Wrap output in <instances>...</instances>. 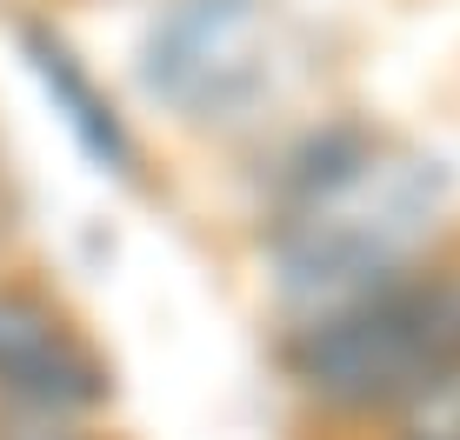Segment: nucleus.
Instances as JSON below:
<instances>
[{
  "instance_id": "nucleus-4",
  "label": "nucleus",
  "mask_w": 460,
  "mask_h": 440,
  "mask_svg": "<svg viewBox=\"0 0 460 440\" xmlns=\"http://www.w3.org/2000/svg\"><path fill=\"white\" fill-rule=\"evenodd\" d=\"M0 400L40 420H74L107 400V374L93 348L54 307L13 287H0Z\"/></svg>"
},
{
  "instance_id": "nucleus-6",
  "label": "nucleus",
  "mask_w": 460,
  "mask_h": 440,
  "mask_svg": "<svg viewBox=\"0 0 460 440\" xmlns=\"http://www.w3.org/2000/svg\"><path fill=\"white\" fill-rule=\"evenodd\" d=\"M401 440H460V420H414Z\"/></svg>"
},
{
  "instance_id": "nucleus-5",
  "label": "nucleus",
  "mask_w": 460,
  "mask_h": 440,
  "mask_svg": "<svg viewBox=\"0 0 460 440\" xmlns=\"http://www.w3.org/2000/svg\"><path fill=\"white\" fill-rule=\"evenodd\" d=\"M21 47H27V60H34V74H40V87H47V101L67 114L74 140H81V147L107 167V174H134V140H127V128L114 120V107L93 93V81L81 74V60H74L67 47L47 34V27H21Z\"/></svg>"
},
{
  "instance_id": "nucleus-1",
  "label": "nucleus",
  "mask_w": 460,
  "mask_h": 440,
  "mask_svg": "<svg viewBox=\"0 0 460 440\" xmlns=\"http://www.w3.org/2000/svg\"><path fill=\"white\" fill-rule=\"evenodd\" d=\"M294 387L327 420L414 407L460 374V267H401L367 294L314 313L288 348Z\"/></svg>"
},
{
  "instance_id": "nucleus-2",
  "label": "nucleus",
  "mask_w": 460,
  "mask_h": 440,
  "mask_svg": "<svg viewBox=\"0 0 460 440\" xmlns=\"http://www.w3.org/2000/svg\"><path fill=\"white\" fill-rule=\"evenodd\" d=\"M440 194L414 161H387L374 154L360 174H347L334 194L307 200V207L280 214L274 227V267H280V294L294 307L327 313L354 294H367L374 280L401 274L414 260L420 233L434 227Z\"/></svg>"
},
{
  "instance_id": "nucleus-3",
  "label": "nucleus",
  "mask_w": 460,
  "mask_h": 440,
  "mask_svg": "<svg viewBox=\"0 0 460 440\" xmlns=\"http://www.w3.org/2000/svg\"><path fill=\"white\" fill-rule=\"evenodd\" d=\"M267 0H173L147 34L140 81L181 120H220L267 81Z\"/></svg>"
}]
</instances>
